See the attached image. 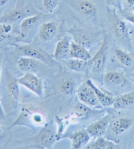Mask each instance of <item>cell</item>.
Masks as SVG:
<instances>
[{"mask_svg": "<svg viewBox=\"0 0 134 149\" xmlns=\"http://www.w3.org/2000/svg\"><path fill=\"white\" fill-rule=\"evenodd\" d=\"M71 42L70 39L67 36L60 39L56 45L53 58L56 60H60L65 59L67 56H69Z\"/></svg>", "mask_w": 134, "mask_h": 149, "instance_id": "ac0fdd59", "label": "cell"}, {"mask_svg": "<svg viewBox=\"0 0 134 149\" xmlns=\"http://www.w3.org/2000/svg\"><path fill=\"white\" fill-rule=\"evenodd\" d=\"M71 142V148L79 149L87 145L91 138L86 129L79 130L68 137Z\"/></svg>", "mask_w": 134, "mask_h": 149, "instance_id": "2e32d148", "label": "cell"}, {"mask_svg": "<svg viewBox=\"0 0 134 149\" xmlns=\"http://www.w3.org/2000/svg\"><path fill=\"white\" fill-rule=\"evenodd\" d=\"M133 124V120L127 117H120L111 121L109 127L114 135H121L125 134Z\"/></svg>", "mask_w": 134, "mask_h": 149, "instance_id": "9c48e42d", "label": "cell"}, {"mask_svg": "<svg viewBox=\"0 0 134 149\" xmlns=\"http://www.w3.org/2000/svg\"><path fill=\"white\" fill-rule=\"evenodd\" d=\"M0 74H1V62H0Z\"/></svg>", "mask_w": 134, "mask_h": 149, "instance_id": "d590c367", "label": "cell"}, {"mask_svg": "<svg viewBox=\"0 0 134 149\" xmlns=\"http://www.w3.org/2000/svg\"><path fill=\"white\" fill-rule=\"evenodd\" d=\"M41 18V15L36 14L26 17L21 21L20 24V32L22 37H24L28 35L29 31L35 27V26L39 23Z\"/></svg>", "mask_w": 134, "mask_h": 149, "instance_id": "d6986e66", "label": "cell"}, {"mask_svg": "<svg viewBox=\"0 0 134 149\" xmlns=\"http://www.w3.org/2000/svg\"><path fill=\"white\" fill-rule=\"evenodd\" d=\"M123 17H124V19L126 20H127L128 22H129L134 25V13H125V14L123 15Z\"/></svg>", "mask_w": 134, "mask_h": 149, "instance_id": "1f68e13d", "label": "cell"}, {"mask_svg": "<svg viewBox=\"0 0 134 149\" xmlns=\"http://www.w3.org/2000/svg\"><path fill=\"white\" fill-rule=\"evenodd\" d=\"M132 81H133V84L134 85V72L132 73Z\"/></svg>", "mask_w": 134, "mask_h": 149, "instance_id": "e575fe53", "label": "cell"}, {"mask_svg": "<svg viewBox=\"0 0 134 149\" xmlns=\"http://www.w3.org/2000/svg\"><path fill=\"white\" fill-rule=\"evenodd\" d=\"M69 57L74 59H79L84 61H88L92 58L88 49L82 45L75 41H71L69 49Z\"/></svg>", "mask_w": 134, "mask_h": 149, "instance_id": "e0dca14e", "label": "cell"}, {"mask_svg": "<svg viewBox=\"0 0 134 149\" xmlns=\"http://www.w3.org/2000/svg\"><path fill=\"white\" fill-rule=\"evenodd\" d=\"M34 140L39 148H50L58 141L57 132H55L52 125L47 124L43 127Z\"/></svg>", "mask_w": 134, "mask_h": 149, "instance_id": "5b68a950", "label": "cell"}, {"mask_svg": "<svg viewBox=\"0 0 134 149\" xmlns=\"http://www.w3.org/2000/svg\"><path fill=\"white\" fill-rule=\"evenodd\" d=\"M103 81L108 86L114 87H122L127 84L124 73L118 71H110L103 74Z\"/></svg>", "mask_w": 134, "mask_h": 149, "instance_id": "8fae6325", "label": "cell"}, {"mask_svg": "<svg viewBox=\"0 0 134 149\" xmlns=\"http://www.w3.org/2000/svg\"><path fill=\"white\" fill-rule=\"evenodd\" d=\"M31 120L35 126H42L45 124V117L40 112L33 111L31 114Z\"/></svg>", "mask_w": 134, "mask_h": 149, "instance_id": "f1b7e54d", "label": "cell"}, {"mask_svg": "<svg viewBox=\"0 0 134 149\" xmlns=\"http://www.w3.org/2000/svg\"><path fill=\"white\" fill-rule=\"evenodd\" d=\"M111 119V116L108 114L103 117L102 118L90 124L86 130L91 137H103L109 126Z\"/></svg>", "mask_w": 134, "mask_h": 149, "instance_id": "52a82bcc", "label": "cell"}, {"mask_svg": "<svg viewBox=\"0 0 134 149\" xmlns=\"http://www.w3.org/2000/svg\"><path fill=\"white\" fill-rule=\"evenodd\" d=\"M90 109L91 108L90 107L80 102L79 103H77L75 106L74 111L77 116H78V118H81V117H84L90 113Z\"/></svg>", "mask_w": 134, "mask_h": 149, "instance_id": "4316f807", "label": "cell"}, {"mask_svg": "<svg viewBox=\"0 0 134 149\" xmlns=\"http://www.w3.org/2000/svg\"><path fill=\"white\" fill-rule=\"evenodd\" d=\"M30 13L32 15H36L31 8L24 7L22 9H13L0 17V23L12 24L22 21L25 18L31 16L29 15Z\"/></svg>", "mask_w": 134, "mask_h": 149, "instance_id": "8992f818", "label": "cell"}, {"mask_svg": "<svg viewBox=\"0 0 134 149\" xmlns=\"http://www.w3.org/2000/svg\"><path fill=\"white\" fill-rule=\"evenodd\" d=\"M59 88L63 94L66 95H71L74 92L75 83L71 80H66L60 84Z\"/></svg>", "mask_w": 134, "mask_h": 149, "instance_id": "484cf974", "label": "cell"}, {"mask_svg": "<svg viewBox=\"0 0 134 149\" xmlns=\"http://www.w3.org/2000/svg\"><path fill=\"white\" fill-rule=\"evenodd\" d=\"M60 0H43V5L48 13H52L58 6Z\"/></svg>", "mask_w": 134, "mask_h": 149, "instance_id": "f546056e", "label": "cell"}, {"mask_svg": "<svg viewBox=\"0 0 134 149\" xmlns=\"http://www.w3.org/2000/svg\"><path fill=\"white\" fill-rule=\"evenodd\" d=\"M74 37L75 42H77L80 45H82L87 49H89L91 47V41L87 35L83 33L81 31H75L73 33H72Z\"/></svg>", "mask_w": 134, "mask_h": 149, "instance_id": "d4e9b609", "label": "cell"}, {"mask_svg": "<svg viewBox=\"0 0 134 149\" xmlns=\"http://www.w3.org/2000/svg\"><path fill=\"white\" fill-rule=\"evenodd\" d=\"M79 11L87 17H92L97 13V8L92 2L88 0H82L77 3Z\"/></svg>", "mask_w": 134, "mask_h": 149, "instance_id": "44dd1931", "label": "cell"}, {"mask_svg": "<svg viewBox=\"0 0 134 149\" xmlns=\"http://www.w3.org/2000/svg\"><path fill=\"white\" fill-rule=\"evenodd\" d=\"M112 107L115 110L130 109L134 108V91L125 93L115 97Z\"/></svg>", "mask_w": 134, "mask_h": 149, "instance_id": "7c38bea8", "label": "cell"}, {"mask_svg": "<svg viewBox=\"0 0 134 149\" xmlns=\"http://www.w3.org/2000/svg\"><path fill=\"white\" fill-rule=\"evenodd\" d=\"M85 82L89 85L90 87H92V88L94 90V91L96 96H97L99 102L100 103V104L102 105L103 107H109L112 106L115 100L114 97L100 90L94 83L92 80L87 79V81H85Z\"/></svg>", "mask_w": 134, "mask_h": 149, "instance_id": "9a60e30c", "label": "cell"}, {"mask_svg": "<svg viewBox=\"0 0 134 149\" xmlns=\"http://www.w3.org/2000/svg\"><path fill=\"white\" fill-rule=\"evenodd\" d=\"M18 51H19L21 56L34 58V59L39 61L46 65H48L49 67H53V66L58 64L56 62L54 58L50 56L44 50H43L38 46H36V45H22V46L18 47Z\"/></svg>", "mask_w": 134, "mask_h": 149, "instance_id": "6da1fadb", "label": "cell"}, {"mask_svg": "<svg viewBox=\"0 0 134 149\" xmlns=\"http://www.w3.org/2000/svg\"><path fill=\"white\" fill-rule=\"evenodd\" d=\"M42 62L34 58L27 56H21L17 61V66L21 71L24 73H36L40 67Z\"/></svg>", "mask_w": 134, "mask_h": 149, "instance_id": "4fadbf2b", "label": "cell"}, {"mask_svg": "<svg viewBox=\"0 0 134 149\" xmlns=\"http://www.w3.org/2000/svg\"><path fill=\"white\" fill-rule=\"evenodd\" d=\"M117 148V144L103 137H97L95 141L87 145V147L88 149H116Z\"/></svg>", "mask_w": 134, "mask_h": 149, "instance_id": "ffe728a7", "label": "cell"}, {"mask_svg": "<svg viewBox=\"0 0 134 149\" xmlns=\"http://www.w3.org/2000/svg\"><path fill=\"white\" fill-rule=\"evenodd\" d=\"M66 66L69 70L75 72H82L88 67V61L71 58L67 61Z\"/></svg>", "mask_w": 134, "mask_h": 149, "instance_id": "7402d4cb", "label": "cell"}, {"mask_svg": "<svg viewBox=\"0 0 134 149\" xmlns=\"http://www.w3.org/2000/svg\"><path fill=\"white\" fill-rule=\"evenodd\" d=\"M19 83L17 79H13L10 81L7 84V90L13 100L18 101L20 95Z\"/></svg>", "mask_w": 134, "mask_h": 149, "instance_id": "cb8c5ba5", "label": "cell"}, {"mask_svg": "<svg viewBox=\"0 0 134 149\" xmlns=\"http://www.w3.org/2000/svg\"><path fill=\"white\" fill-rule=\"evenodd\" d=\"M107 46H108V39L107 37L105 36L97 52L90 60L88 61V67L91 73L93 74H100L102 73L105 67Z\"/></svg>", "mask_w": 134, "mask_h": 149, "instance_id": "7a4b0ae2", "label": "cell"}, {"mask_svg": "<svg viewBox=\"0 0 134 149\" xmlns=\"http://www.w3.org/2000/svg\"><path fill=\"white\" fill-rule=\"evenodd\" d=\"M77 95L80 102L84 103L90 108H98L101 109L103 107L100 104L92 87L85 82L79 87Z\"/></svg>", "mask_w": 134, "mask_h": 149, "instance_id": "277c9868", "label": "cell"}, {"mask_svg": "<svg viewBox=\"0 0 134 149\" xmlns=\"http://www.w3.org/2000/svg\"><path fill=\"white\" fill-rule=\"evenodd\" d=\"M114 54L117 60L120 64L126 68H129L133 63V60L131 56L124 52V50L119 49L114 50Z\"/></svg>", "mask_w": 134, "mask_h": 149, "instance_id": "603a6c76", "label": "cell"}, {"mask_svg": "<svg viewBox=\"0 0 134 149\" xmlns=\"http://www.w3.org/2000/svg\"><path fill=\"white\" fill-rule=\"evenodd\" d=\"M17 81L19 84L26 87L38 97L43 96V82L34 73H25L24 75L17 79Z\"/></svg>", "mask_w": 134, "mask_h": 149, "instance_id": "3957f363", "label": "cell"}, {"mask_svg": "<svg viewBox=\"0 0 134 149\" xmlns=\"http://www.w3.org/2000/svg\"><path fill=\"white\" fill-rule=\"evenodd\" d=\"M126 3L128 8L134 11V0H126Z\"/></svg>", "mask_w": 134, "mask_h": 149, "instance_id": "d6a6232c", "label": "cell"}, {"mask_svg": "<svg viewBox=\"0 0 134 149\" xmlns=\"http://www.w3.org/2000/svg\"><path fill=\"white\" fill-rule=\"evenodd\" d=\"M58 32V24L54 21L42 24L39 30V37L43 42L52 41Z\"/></svg>", "mask_w": 134, "mask_h": 149, "instance_id": "30bf717a", "label": "cell"}, {"mask_svg": "<svg viewBox=\"0 0 134 149\" xmlns=\"http://www.w3.org/2000/svg\"><path fill=\"white\" fill-rule=\"evenodd\" d=\"M107 5H111L120 10H122V5L121 0H106Z\"/></svg>", "mask_w": 134, "mask_h": 149, "instance_id": "4dcf8cb0", "label": "cell"}, {"mask_svg": "<svg viewBox=\"0 0 134 149\" xmlns=\"http://www.w3.org/2000/svg\"><path fill=\"white\" fill-rule=\"evenodd\" d=\"M112 28L117 37L121 41L126 44H131V39L127 24L124 20L114 14L112 16Z\"/></svg>", "mask_w": 134, "mask_h": 149, "instance_id": "ba28073f", "label": "cell"}, {"mask_svg": "<svg viewBox=\"0 0 134 149\" xmlns=\"http://www.w3.org/2000/svg\"><path fill=\"white\" fill-rule=\"evenodd\" d=\"M7 1L8 0H0V6H2V5H5Z\"/></svg>", "mask_w": 134, "mask_h": 149, "instance_id": "836d02e7", "label": "cell"}, {"mask_svg": "<svg viewBox=\"0 0 134 149\" xmlns=\"http://www.w3.org/2000/svg\"><path fill=\"white\" fill-rule=\"evenodd\" d=\"M33 111L29 110L28 107H23L21 109L20 113L17 118L10 124L9 128L11 129L16 126H26L31 129H34L35 126L32 122L31 114Z\"/></svg>", "mask_w": 134, "mask_h": 149, "instance_id": "5bb4252c", "label": "cell"}, {"mask_svg": "<svg viewBox=\"0 0 134 149\" xmlns=\"http://www.w3.org/2000/svg\"><path fill=\"white\" fill-rule=\"evenodd\" d=\"M12 30L11 24L0 23V42L5 41L9 37Z\"/></svg>", "mask_w": 134, "mask_h": 149, "instance_id": "83f0119b", "label": "cell"}]
</instances>
